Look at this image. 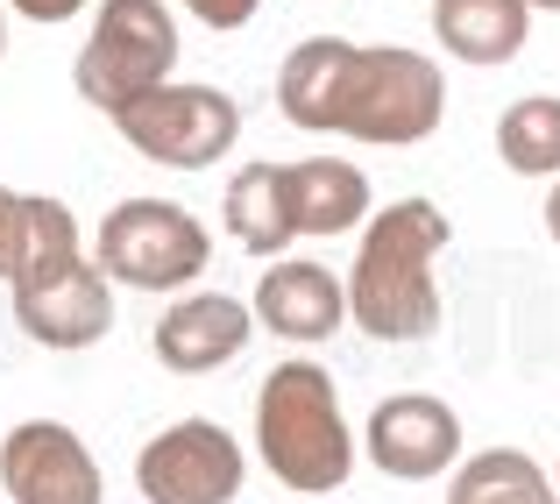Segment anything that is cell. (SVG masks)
<instances>
[{"label":"cell","mask_w":560,"mask_h":504,"mask_svg":"<svg viewBox=\"0 0 560 504\" xmlns=\"http://www.w3.org/2000/svg\"><path fill=\"white\" fill-rule=\"evenodd\" d=\"M497 157L518 177H560V93H533L518 107H504Z\"/></svg>","instance_id":"cell-18"},{"label":"cell","mask_w":560,"mask_h":504,"mask_svg":"<svg viewBox=\"0 0 560 504\" xmlns=\"http://www.w3.org/2000/svg\"><path fill=\"white\" fill-rule=\"evenodd\" d=\"M447 504H560V483L525 448H482L447 483Z\"/></svg>","instance_id":"cell-17"},{"label":"cell","mask_w":560,"mask_h":504,"mask_svg":"<svg viewBox=\"0 0 560 504\" xmlns=\"http://www.w3.org/2000/svg\"><path fill=\"white\" fill-rule=\"evenodd\" d=\"M228 234L248 256H284L299 242L291 228V199H284V164H242L228 185Z\"/></svg>","instance_id":"cell-16"},{"label":"cell","mask_w":560,"mask_h":504,"mask_svg":"<svg viewBox=\"0 0 560 504\" xmlns=\"http://www.w3.org/2000/svg\"><path fill=\"white\" fill-rule=\"evenodd\" d=\"M284 199L299 234H348L370 220V177L348 157H299L284 164Z\"/></svg>","instance_id":"cell-14"},{"label":"cell","mask_w":560,"mask_h":504,"mask_svg":"<svg viewBox=\"0 0 560 504\" xmlns=\"http://www.w3.org/2000/svg\"><path fill=\"white\" fill-rule=\"evenodd\" d=\"M242 477V440L213 420H178L136 455V483L150 504H234Z\"/></svg>","instance_id":"cell-8"},{"label":"cell","mask_w":560,"mask_h":504,"mask_svg":"<svg viewBox=\"0 0 560 504\" xmlns=\"http://www.w3.org/2000/svg\"><path fill=\"white\" fill-rule=\"evenodd\" d=\"M22 242H28V192L0 185V277H14V263H22Z\"/></svg>","instance_id":"cell-19"},{"label":"cell","mask_w":560,"mask_h":504,"mask_svg":"<svg viewBox=\"0 0 560 504\" xmlns=\"http://www.w3.org/2000/svg\"><path fill=\"white\" fill-rule=\"evenodd\" d=\"M248 328H256V306L228 299V291H185L164 320H156V355L178 377H206V369L234 363L248 348Z\"/></svg>","instance_id":"cell-11"},{"label":"cell","mask_w":560,"mask_h":504,"mask_svg":"<svg viewBox=\"0 0 560 504\" xmlns=\"http://www.w3.org/2000/svg\"><path fill=\"white\" fill-rule=\"evenodd\" d=\"M256 448L270 462V477L284 491H341L348 469H355V440L341 420V391H334V369L319 363H277L256 391Z\"/></svg>","instance_id":"cell-3"},{"label":"cell","mask_w":560,"mask_h":504,"mask_svg":"<svg viewBox=\"0 0 560 504\" xmlns=\"http://www.w3.org/2000/svg\"><path fill=\"white\" fill-rule=\"evenodd\" d=\"M362 440H370V462L383 477L425 483L462 455V420H454V405H440V398H425V391H397L370 412Z\"/></svg>","instance_id":"cell-10"},{"label":"cell","mask_w":560,"mask_h":504,"mask_svg":"<svg viewBox=\"0 0 560 504\" xmlns=\"http://www.w3.org/2000/svg\"><path fill=\"white\" fill-rule=\"evenodd\" d=\"M93 263L128 291H185L213 263V234L171 199H121L100 220Z\"/></svg>","instance_id":"cell-6"},{"label":"cell","mask_w":560,"mask_h":504,"mask_svg":"<svg viewBox=\"0 0 560 504\" xmlns=\"http://www.w3.org/2000/svg\"><path fill=\"white\" fill-rule=\"evenodd\" d=\"M433 36L462 65H511L533 36V8L525 0H433Z\"/></svg>","instance_id":"cell-15"},{"label":"cell","mask_w":560,"mask_h":504,"mask_svg":"<svg viewBox=\"0 0 560 504\" xmlns=\"http://www.w3.org/2000/svg\"><path fill=\"white\" fill-rule=\"evenodd\" d=\"M547 234H553V242H560V185L547 192Z\"/></svg>","instance_id":"cell-22"},{"label":"cell","mask_w":560,"mask_h":504,"mask_svg":"<svg viewBox=\"0 0 560 504\" xmlns=\"http://www.w3.org/2000/svg\"><path fill=\"white\" fill-rule=\"evenodd\" d=\"M0 50H8V14H0Z\"/></svg>","instance_id":"cell-24"},{"label":"cell","mask_w":560,"mask_h":504,"mask_svg":"<svg viewBox=\"0 0 560 504\" xmlns=\"http://www.w3.org/2000/svg\"><path fill=\"white\" fill-rule=\"evenodd\" d=\"M22 22H43V28H57V22H71V14H85V0H8Z\"/></svg>","instance_id":"cell-21"},{"label":"cell","mask_w":560,"mask_h":504,"mask_svg":"<svg viewBox=\"0 0 560 504\" xmlns=\"http://www.w3.org/2000/svg\"><path fill=\"white\" fill-rule=\"evenodd\" d=\"M440 114H447V79H440V65L425 50H405V43H355L334 136L411 150V142H425L440 128Z\"/></svg>","instance_id":"cell-4"},{"label":"cell","mask_w":560,"mask_h":504,"mask_svg":"<svg viewBox=\"0 0 560 504\" xmlns=\"http://www.w3.org/2000/svg\"><path fill=\"white\" fill-rule=\"evenodd\" d=\"M348 65H355V43L348 36H313L284 57L277 71V107H284L291 128L305 136H334V114H341V93H348Z\"/></svg>","instance_id":"cell-13"},{"label":"cell","mask_w":560,"mask_h":504,"mask_svg":"<svg viewBox=\"0 0 560 504\" xmlns=\"http://www.w3.org/2000/svg\"><path fill=\"white\" fill-rule=\"evenodd\" d=\"M0 491L8 504H100V462L71 426L22 420L0 440Z\"/></svg>","instance_id":"cell-9"},{"label":"cell","mask_w":560,"mask_h":504,"mask_svg":"<svg viewBox=\"0 0 560 504\" xmlns=\"http://www.w3.org/2000/svg\"><path fill=\"white\" fill-rule=\"evenodd\" d=\"M171 65H178V22H171L164 0H107L71 79H79L85 107L128 114L136 100H150L171 79Z\"/></svg>","instance_id":"cell-5"},{"label":"cell","mask_w":560,"mask_h":504,"mask_svg":"<svg viewBox=\"0 0 560 504\" xmlns=\"http://www.w3.org/2000/svg\"><path fill=\"white\" fill-rule=\"evenodd\" d=\"M8 285L22 334L43 348H93L114 328V277L79 249V220L50 192H28V242Z\"/></svg>","instance_id":"cell-2"},{"label":"cell","mask_w":560,"mask_h":504,"mask_svg":"<svg viewBox=\"0 0 560 504\" xmlns=\"http://www.w3.org/2000/svg\"><path fill=\"white\" fill-rule=\"evenodd\" d=\"M525 8H547V14H560V0H525Z\"/></svg>","instance_id":"cell-23"},{"label":"cell","mask_w":560,"mask_h":504,"mask_svg":"<svg viewBox=\"0 0 560 504\" xmlns=\"http://www.w3.org/2000/svg\"><path fill=\"white\" fill-rule=\"evenodd\" d=\"M256 320L284 341H327L348 320V285H334V271L319 263H270L256 285Z\"/></svg>","instance_id":"cell-12"},{"label":"cell","mask_w":560,"mask_h":504,"mask_svg":"<svg viewBox=\"0 0 560 504\" xmlns=\"http://www.w3.org/2000/svg\"><path fill=\"white\" fill-rule=\"evenodd\" d=\"M114 122L150 164H171V171L220 164L234 150V136H242V107L228 93H213V85H156L150 100H136Z\"/></svg>","instance_id":"cell-7"},{"label":"cell","mask_w":560,"mask_h":504,"mask_svg":"<svg viewBox=\"0 0 560 504\" xmlns=\"http://www.w3.org/2000/svg\"><path fill=\"white\" fill-rule=\"evenodd\" d=\"M185 8H191V14H199V22H206V28H220V36H228V28H242V22H248V14H256V8H262V0H185Z\"/></svg>","instance_id":"cell-20"},{"label":"cell","mask_w":560,"mask_h":504,"mask_svg":"<svg viewBox=\"0 0 560 504\" xmlns=\"http://www.w3.org/2000/svg\"><path fill=\"white\" fill-rule=\"evenodd\" d=\"M454 228L433 199H390L362 228L355 277H348V320L370 341H425L440 328L433 263L447 256Z\"/></svg>","instance_id":"cell-1"}]
</instances>
